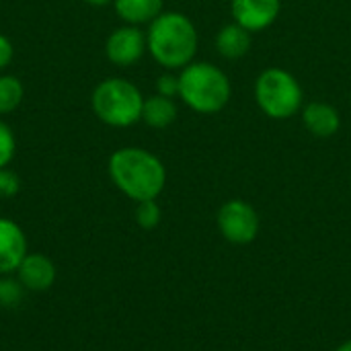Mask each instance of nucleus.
Returning a JSON list of instances; mask_svg holds the SVG:
<instances>
[{
    "label": "nucleus",
    "instance_id": "obj_1",
    "mask_svg": "<svg viewBox=\"0 0 351 351\" xmlns=\"http://www.w3.org/2000/svg\"><path fill=\"white\" fill-rule=\"evenodd\" d=\"M109 179L130 199H156L167 185V169L162 160L138 146L115 150L107 162Z\"/></svg>",
    "mask_w": 351,
    "mask_h": 351
},
{
    "label": "nucleus",
    "instance_id": "obj_2",
    "mask_svg": "<svg viewBox=\"0 0 351 351\" xmlns=\"http://www.w3.org/2000/svg\"><path fill=\"white\" fill-rule=\"evenodd\" d=\"M150 56L167 70H183L197 51V31L183 12H160L146 31Z\"/></svg>",
    "mask_w": 351,
    "mask_h": 351
},
{
    "label": "nucleus",
    "instance_id": "obj_3",
    "mask_svg": "<svg viewBox=\"0 0 351 351\" xmlns=\"http://www.w3.org/2000/svg\"><path fill=\"white\" fill-rule=\"evenodd\" d=\"M228 76L210 62H191L179 72V97L195 113L212 115L230 101Z\"/></svg>",
    "mask_w": 351,
    "mask_h": 351
},
{
    "label": "nucleus",
    "instance_id": "obj_4",
    "mask_svg": "<svg viewBox=\"0 0 351 351\" xmlns=\"http://www.w3.org/2000/svg\"><path fill=\"white\" fill-rule=\"evenodd\" d=\"M144 97L128 78L111 76L101 80L90 95V109L99 121L111 128H130L142 121Z\"/></svg>",
    "mask_w": 351,
    "mask_h": 351
},
{
    "label": "nucleus",
    "instance_id": "obj_5",
    "mask_svg": "<svg viewBox=\"0 0 351 351\" xmlns=\"http://www.w3.org/2000/svg\"><path fill=\"white\" fill-rule=\"evenodd\" d=\"M255 99L267 117L288 119L302 107V86L290 72L282 68H267L255 82Z\"/></svg>",
    "mask_w": 351,
    "mask_h": 351
},
{
    "label": "nucleus",
    "instance_id": "obj_6",
    "mask_svg": "<svg viewBox=\"0 0 351 351\" xmlns=\"http://www.w3.org/2000/svg\"><path fill=\"white\" fill-rule=\"evenodd\" d=\"M216 222L220 234L232 245H249L259 234V214L245 199H228L222 204Z\"/></svg>",
    "mask_w": 351,
    "mask_h": 351
},
{
    "label": "nucleus",
    "instance_id": "obj_7",
    "mask_svg": "<svg viewBox=\"0 0 351 351\" xmlns=\"http://www.w3.org/2000/svg\"><path fill=\"white\" fill-rule=\"evenodd\" d=\"M144 51H148L146 33L136 25H121L113 29L105 41L107 60L119 68L134 66L144 56Z\"/></svg>",
    "mask_w": 351,
    "mask_h": 351
},
{
    "label": "nucleus",
    "instance_id": "obj_8",
    "mask_svg": "<svg viewBox=\"0 0 351 351\" xmlns=\"http://www.w3.org/2000/svg\"><path fill=\"white\" fill-rule=\"evenodd\" d=\"M282 10V0H232L230 12L234 23L251 33L263 31L276 23Z\"/></svg>",
    "mask_w": 351,
    "mask_h": 351
},
{
    "label": "nucleus",
    "instance_id": "obj_9",
    "mask_svg": "<svg viewBox=\"0 0 351 351\" xmlns=\"http://www.w3.org/2000/svg\"><path fill=\"white\" fill-rule=\"evenodd\" d=\"M27 253L29 247L23 228L14 220L0 216V276L16 274Z\"/></svg>",
    "mask_w": 351,
    "mask_h": 351
},
{
    "label": "nucleus",
    "instance_id": "obj_10",
    "mask_svg": "<svg viewBox=\"0 0 351 351\" xmlns=\"http://www.w3.org/2000/svg\"><path fill=\"white\" fill-rule=\"evenodd\" d=\"M56 265L43 253H27L16 269V280L29 292H47L56 284Z\"/></svg>",
    "mask_w": 351,
    "mask_h": 351
},
{
    "label": "nucleus",
    "instance_id": "obj_11",
    "mask_svg": "<svg viewBox=\"0 0 351 351\" xmlns=\"http://www.w3.org/2000/svg\"><path fill=\"white\" fill-rule=\"evenodd\" d=\"M302 121L315 138H331L341 128L339 111L323 101H313L302 109Z\"/></svg>",
    "mask_w": 351,
    "mask_h": 351
},
{
    "label": "nucleus",
    "instance_id": "obj_12",
    "mask_svg": "<svg viewBox=\"0 0 351 351\" xmlns=\"http://www.w3.org/2000/svg\"><path fill=\"white\" fill-rule=\"evenodd\" d=\"M165 0H113L117 16L125 25H150L162 10Z\"/></svg>",
    "mask_w": 351,
    "mask_h": 351
},
{
    "label": "nucleus",
    "instance_id": "obj_13",
    "mask_svg": "<svg viewBox=\"0 0 351 351\" xmlns=\"http://www.w3.org/2000/svg\"><path fill=\"white\" fill-rule=\"evenodd\" d=\"M251 41H253L251 31H247L239 23H230L218 31L216 49L220 51V56H224L228 60H239V58L247 56V51L251 49Z\"/></svg>",
    "mask_w": 351,
    "mask_h": 351
},
{
    "label": "nucleus",
    "instance_id": "obj_14",
    "mask_svg": "<svg viewBox=\"0 0 351 351\" xmlns=\"http://www.w3.org/2000/svg\"><path fill=\"white\" fill-rule=\"evenodd\" d=\"M175 119H177V105H175L173 99L162 97V95H158V93L144 99V105H142V121H144L148 128L165 130V128H169Z\"/></svg>",
    "mask_w": 351,
    "mask_h": 351
},
{
    "label": "nucleus",
    "instance_id": "obj_15",
    "mask_svg": "<svg viewBox=\"0 0 351 351\" xmlns=\"http://www.w3.org/2000/svg\"><path fill=\"white\" fill-rule=\"evenodd\" d=\"M25 99V86L21 78L12 74H0V115H8L21 107Z\"/></svg>",
    "mask_w": 351,
    "mask_h": 351
},
{
    "label": "nucleus",
    "instance_id": "obj_16",
    "mask_svg": "<svg viewBox=\"0 0 351 351\" xmlns=\"http://www.w3.org/2000/svg\"><path fill=\"white\" fill-rule=\"evenodd\" d=\"M136 222L140 228L144 230H152L160 224L162 220V212H160V206L156 204V199H146V202H138L136 204Z\"/></svg>",
    "mask_w": 351,
    "mask_h": 351
},
{
    "label": "nucleus",
    "instance_id": "obj_17",
    "mask_svg": "<svg viewBox=\"0 0 351 351\" xmlns=\"http://www.w3.org/2000/svg\"><path fill=\"white\" fill-rule=\"evenodd\" d=\"M16 154V138L12 128L0 119V169L8 167Z\"/></svg>",
    "mask_w": 351,
    "mask_h": 351
},
{
    "label": "nucleus",
    "instance_id": "obj_18",
    "mask_svg": "<svg viewBox=\"0 0 351 351\" xmlns=\"http://www.w3.org/2000/svg\"><path fill=\"white\" fill-rule=\"evenodd\" d=\"M21 189V179L14 171H10L8 167L0 169V199H8L14 197Z\"/></svg>",
    "mask_w": 351,
    "mask_h": 351
},
{
    "label": "nucleus",
    "instance_id": "obj_19",
    "mask_svg": "<svg viewBox=\"0 0 351 351\" xmlns=\"http://www.w3.org/2000/svg\"><path fill=\"white\" fill-rule=\"evenodd\" d=\"M156 93L162 95V97H179V76H175L171 70L160 74L158 80H156Z\"/></svg>",
    "mask_w": 351,
    "mask_h": 351
},
{
    "label": "nucleus",
    "instance_id": "obj_20",
    "mask_svg": "<svg viewBox=\"0 0 351 351\" xmlns=\"http://www.w3.org/2000/svg\"><path fill=\"white\" fill-rule=\"evenodd\" d=\"M23 286L21 282H12V280H2V292H0V302L6 304V306H12L16 304L21 298H23Z\"/></svg>",
    "mask_w": 351,
    "mask_h": 351
},
{
    "label": "nucleus",
    "instance_id": "obj_21",
    "mask_svg": "<svg viewBox=\"0 0 351 351\" xmlns=\"http://www.w3.org/2000/svg\"><path fill=\"white\" fill-rule=\"evenodd\" d=\"M12 60H14V45L6 35L0 33V72L6 70Z\"/></svg>",
    "mask_w": 351,
    "mask_h": 351
},
{
    "label": "nucleus",
    "instance_id": "obj_22",
    "mask_svg": "<svg viewBox=\"0 0 351 351\" xmlns=\"http://www.w3.org/2000/svg\"><path fill=\"white\" fill-rule=\"evenodd\" d=\"M90 6H107V4H113V0H82Z\"/></svg>",
    "mask_w": 351,
    "mask_h": 351
},
{
    "label": "nucleus",
    "instance_id": "obj_23",
    "mask_svg": "<svg viewBox=\"0 0 351 351\" xmlns=\"http://www.w3.org/2000/svg\"><path fill=\"white\" fill-rule=\"evenodd\" d=\"M335 351H351V339L350 341H346V343H341V346H339Z\"/></svg>",
    "mask_w": 351,
    "mask_h": 351
},
{
    "label": "nucleus",
    "instance_id": "obj_24",
    "mask_svg": "<svg viewBox=\"0 0 351 351\" xmlns=\"http://www.w3.org/2000/svg\"><path fill=\"white\" fill-rule=\"evenodd\" d=\"M2 280H4V278L0 276V292H2Z\"/></svg>",
    "mask_w": 351,
    "mask_h": 351
}]
</instances>
